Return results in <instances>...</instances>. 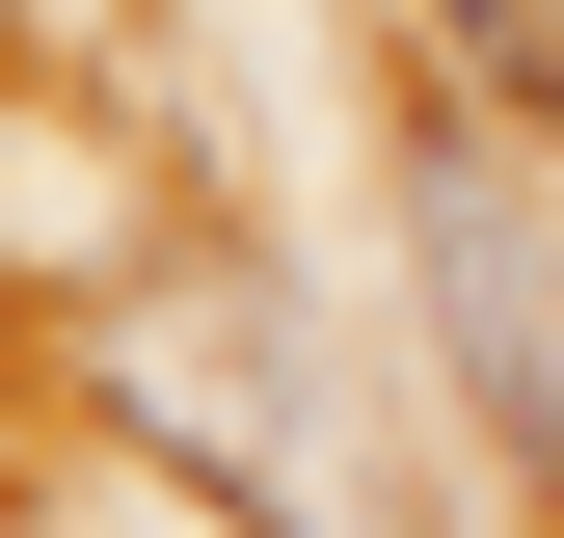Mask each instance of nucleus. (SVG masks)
Returning a JSON list of instances; mask_svg holds the SVG:
<instances>
[{
  "label": "nucleus",
  "instance_id": "nucleus-2",
  "mask_svg": "<svg viewBox=\"0 0 564 538\" xmlns=\"http://www.w3.org/2000/svg\"><path fill=\"white\" fill-rule=\"evenodd\" d=\"M431 28H457V82H484V108H538V134H564V0H431Z\"/></svg>",
  "mask_w": 564,
  "mask_h": 538
},
{
  "label": "nucleus",
  "instance_id": "nucleus-1",
  "mask_svg": "<svg viewBox=\"0 0 564 538\" xmlns=\"http://www.w3.org/2000/svg\"><path fill=\"white\" fill-rule=\"evenodd\" d=\"M403 269H431V323H457L484 431H511V458H538V512H564V243H538V189L484 162L457 108L403 134Z\"/></svg>",
  "mask_w": 564,
  "mask_h": 538
}]
</instances>
